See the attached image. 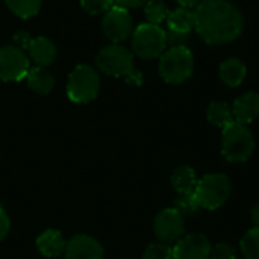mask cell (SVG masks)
<instances>
[{
	"label": "cell",
	"mask_w": 259,
	"mask_h": 259,
	"mask_svg": "<svg viewBox=\"0 0 259 259\" xmlns=\"http://www.w3.org/2000/svg\"><path fill=\"white\" fill-rule=\"evenodd\" d=\"M194 29L211 46L228 44L241 35L244 17L228 0H202L194 9Z\"/></svg>",
	"instance_id": "cell-1"
},
{
	"label": "cell",
	"mask_w": 259,
	"mask_h": 259,
	"mask_svg": "<svg viewBox=\"0 0 259 259\" xmlns=\"http://www.w3.org/2000/svg\"><path fill=\"white\" fill-rule=\"evenodd\" d=\"M194 71V55L188 46L170 47L161 55L159 74L167 83L179 85L191 77Z\"/></svg>",
	"instance_id": "cell-2"
},
{
	"label": "cell",
	"mask_w": 259,
	"mask_h": 259,
	"mask_svg": "<svg viewBox=\"0 0 259 259\" xmlns=\"http://www.w3.org/2000/svg\"><path fill=\"white\" fill-rule=\"evenodd\" d=\"M255 150V138L247 124L238 121L231 123L223 129L222 153L229 162H244Z\"/></svg>",
	"instance_id": "cell-3"
},
{
	"label": "cell",
	"mask_w": 259,
	"mask_h": 259,
	"mask_svg": "<svg viewBox=\"0 0 259 259\" xmlns=\"http://www.w3.org/2000/svg\"><path fill=\"white\" fill-rule=\"evenodd\" d=\"M232 191L231 181L223 173H212L203 176L196 187V197L200 208L214 211L226 203Z\"/></svg>",
	"instance_id": "cell-4"
},
{
	"label": "cell",
	"mask_w": 259,
	"mask_h": 259,
	"mask_svg": "<svg viewBox=\"0 0 259 259\" xmlns=\"http://www.w3.org/2000/svg\"><path fill=\"white\" fill-rule=\"evenodd\" d=\"M96 64L102 73L112 77L127 79L137 71L134 64V53L120 44H111L103 47L96 56Z\"/></svg>",
	"instance_id": "cell-5"
},
{
	"label": "cell",
	"mask_w": 259,
	"mask_h": 259,
	"mask_svg": "<svg viewBox=\"0 0 259 259\" xmlns=\"http://www.w3.org/2000/svg\"><path fill=\"white\" fill-rule=\"evenodd\" d=\"M167 47L165 30L158 24L143 23L132 33V52L143 59H153Z\"/></svg>",
	"instance_id": "cell-6"
},
{
	"label": "cell",
	"mask_w": 259,
	"mask_h": 259,
	"mask_svg": "<svg viewBox=\"0 0 259 259\" xmlns=\"http://www.w3.org/2000/svg\"><path fill=\"white\" fill-rule=\"evenodd\" d=\"M100 91V76L90 65H77L67 83V96L74 103H88L97 97Z\"/></svg>",
	"instance_id": "cell-7"
},
{
	"label": "cell",
	"mask_w": 259,
	"mask_h": 259,
	"mask_svg": "<svg viewBox=\"0 0 259 259\" xmlns=\"http://www.w3.org/2000/svg\"><path fill=\"white\" fill-rule=\"evenodd\" d=\"M29 58L17 46L0 47V80L20 82L29 71Z\"/></svg>",
	"instance_id": "cell-8"
},
{
	"label": "cell",
	"mask_w": 259,
	"mask_h": 259,
	"mask_svg": "<svg viewBox=\"0 0 259 259\" xmlns=\"http://www.w3.org/2000/svg\"><path fill=\"white\" fill-rule=\"evenodd\" d=\"M102 26H103L105 35L111 41H114V44H118L127 39L134 30V21H132L129 11L120 6H112L109 11L105 12Z\"/></svg>",
	"instance_id": "cell-9"
},
{
	"label": "cell",
	"mask_w": 259,
	"mask_h": 259,
	"mask_svg": "<svg viewBox=\"0 0 259 259\" xmlns=\"http://www.w3.org/2000/svg\"><path fill=\"white\" fill-rule=\"evenodd\" d=\"M153 231L161 243L165 244L175 243L181 240L184 235L185 231L184 215L175 208H167L155 217Z\"/></svg>",
	"instance_id": "cell-10"
},
{
	"label": "cell",
	"mask_w": 259,
	"mask_h": 259,
	"mask_svg": "<svg viewBox=\"0 0 259 259\" xmlns=\"http://www.w3.org/2000/svg\"><path fill=\"white\" fill-rule=\"evenodd\" d=\"M212 246L203 234H190L176 241L173 259H209Z\"/></svg>",
	"instance_id": "cell-11"
},
{
	"label": "cell",
	"mask_w": 259,
	"mask_h": 259,
	"mask_svg": "<svg viewBox=\"0 0 259 259\" xmlns=\"http://www.w3.org/2000/svg\"><path fill=\"white\" fill-rule=\"evenodd\" d=\"M64 253L67 259H103V247L91 235L79 234L65 243Z\"/></svg>",
	"instance_id": "cell-12"
},
{
	"label": "cell",
	"mask_w": 259,
	"mask_h": 259,
	"mask_svg": "<svg viewBox=\"0 0 259 259\" xmlns=\"http://www.w3.org/2000/svg\"><path fill=\"white\" fill-rule=\"evenodd\" d=\"M234 120L241 124H249L259 117V94L246 93L240 96L232 105Z\"/></svg>",
	"instance_id": "cell-13"
},
{
	"label": "cell",
	"mask_w": 259,
	"mask_h": 259,
	"mask_svg": "<svg viewBox=\"0 0 259 259\" xmlns=\"http://www.w3.org/2000/svg\"><path fill=\"white\" fill-rule=\"evenodd\" d=\"M29 56L30 59L39 65V67H47L56 59V46L46 36H38L32 38L29 47Z\"/></svg>",
	"instance_id": "cell-14"
},
{
	"label": "cell",
	"mask_w": 259,
	"mask_h": 259,
	"mask_svg": "<svg viewBox=\"0 0 259 259\" xmlns=\"http://www.w3.org/2000/svg\"><path fill=\"white\" fill-rule=\"evenodd\" d=\"M65 240L59 231L49 229L44 231L38 238H36V247L44 255L46 258H56L65 250Z\"/></svg>",
	"instance_id": "cell-15"
},
{
	"label": "cell",
	"mask_w": 259,
	"mask_h": 259,
	"mask_svg": "<svg viewBox=\"0 0 259 259\" xmlns=\"http://www.w3.org/2000/svg\"><path fill=\"white\" fill-rule=\"evenodd\" d=\"M167 30L182 35H190L194 29V11L188 8H176L167 17Z\"/></svg>",
	"instance_id": "cell-16"
},
{
	"label": "cell",
	"mask_w": 259,
	"mask_h": 259,
	"mask_svg": "<svg viewBox=\"0 0 259 259\" xmlns=\"http://www.w3.org/2000/svg\"><path fill=\"white\" fill-rule=\"evenodd\" d=\"M26 82L30 90H33L35 93H38L41 96L49 94L55 87L53 74L46 67H39V65L29 68V71L26 74Z\"/></svg>",
	"instance_id": "cell-17"
},
{
	"label": "cell",
	"mask_w": 259,
	"mask_h": 259,
	"mask_svg": "<svg viewBox=\"0 0 259 259\" xmlns=\"http://www.w3.org/2000/svg\"><path fill=\"white\" fill-rule=\"evenodd\" d=\"M246 74H247L246 65L237 58H229L220 65V79L225 85L231 88L240 87L244 82Z\"/></svg>",
	"instance_id": "cell-18"
},
{
	"label": "cell",
	"mask_w": 259,
	"mask_h": 259,
	"mask_svg": "<svg viewBox=\"0 0 259 259\" xmlns=\"http://www.w3.org/2000/svg\"><path fill=\"white\" fill-rule=\"evenodd\" d=\"M196 171L188 165L178 167L171 175V185L179 194H193L197 187Z\"/></svg>",
	"instance_id": "cell-19"
},
{
	"label": "cell",
	"mask_w": 259,
	"mask_h": 259,
	"mask_svg": "<svg viewBox=\"0 0 259 259\" xmlns=\"http://www.w3.org/2000/svg\"><path fill=\"white\" fill-rule=\"evenodd\" d=\"M206 117L211 124L222 127V129H225L226 126H229L231 123L235 121L234 115H232V108L225 102H212L208 106Z\"/></svg>",
	"instance_id": "cell-20"
},
{
	"label": "cell",
	"mask_w": 259,
	"mask_h": 259,
	"mask_svg": "<svg viewBox=\"0 0 259 259\" xmlns=\"http://www.w3.org/2000/svg\"><path fill=\"white\" fill-rule=\"evenodd\" d=\"M6 6L12 14L26 20L35 17L41 9V0H6Z\"/></svg>",
	"instance_id": "cell-21"
},
{
	"label": "cell",
	"mask_w": 259,
	"mask_h": 259,
	"mask_svg": "<svg viewBox=\"0 0 259 259\" xmlns=\"http://www.w3.org/2000/svg\"><path fill=\"white\" fill-rule=\"evenodd\" d=\"M168 14H170V9L162 0H149L144 5V15H146L147 23L150 24L159 26L162 21L167 20Z\"/></svg>",
	"instance_id": "cell-22"
},
{
	"label": "cell",
	"mask_w": 259,
	"mask_h": 259,
	"mask_svg": "<svg viewBox=\"0 0 259 259\" xmlns=\"http://www.w3.org/2000/svg\"><path fill=\"white\" fill-rule=\"evenodd\" d=\"M240 247L246 259H259V228H253L246 232Z\"/></svg>",
	"instance_id": "cell-23"
},
{
	"label": "cell",
	"mask_w": 259,
	"mask_h": 259,
	"mask_svg": "<svg viewBox=\"0 0 259 259\" xmlns=\"http://www.w3.org/2000/svg\"><path fill=\"white\" fill-rule=\"evenodd\" d=\"M175 209H178L184 217H191L199 212L200 205L196 197V194H179V197L175 200Z\"/></svg>",
	"instance_id": "cell-24"
},
{
	"label": "cell",
	"mask_w": 259,
	"mask_h": 259,
	"mask_svg": "<svg viewBox=\"0 0 259 259\" xmlns=\"http://www.w3.org/2000/svg\"><path fill=\"white\" fill-rule=\"evenodd\" d=\"M143 259H173V247L165 243L150 244L146 249Z\"/></svg>",
	"instance_id": "cell-25"
},
{
	"label": "cell",
	"mask_w": 259,
	"mask_h": 259,
	"mask_svg": "<svg viewBox=\"0 0 259 259\" xmlns=\"http://www.w3.org/2000/svg\"><path fill=\"white\" fill-rule=\"evenodd\" d=\"M80 5L91 15H97V14L106 12L112 6H115L114 0H80Z\"/></svg>",
	"instance_id": "cell-26"
},
{
	"label": "cell",
	"mask_w": 259,
	"mask_h": 259,
	"mask_svg": "<svg viewBox=\"0 0 259 259\" xmlns=\"http://www.w3.org/2000/svg\"><path fill=\"white\" fill-rule=\"evenodd\" d=\"M209 259H237L235 249L228 243H219L212 247L211 258Z\"/></svg>",
	"instance_id": "cell-27"
},
{
	"label": "cell",
	"mask_w": 259,
	"mask_h": 259,
	"mask_svg": "<svg viewBox=\"0 0 259 259\" xmlns=\"http://www.w3.org/2000/svg\"><path fill=\"white\" fill-rule=\"evenodd\" d=\"M9 228H11V222H9V217L6 214V211L0 206V241H3L9 232Z\"/></svg>",
	"instance_id": "cell-28"
},
{
	"label": "cell",
	"mask_w": 259,
	"mask_h": 259,
	"mask_svg": "<svg viewBox=\"0 0 259 259\" xmlns=\"http://www.w3.org/2000/svg\"><path fill=\"white\" fill-rule=\"evenodd\" d=\"M147 2L149 0H114V5L124 8V9H137V8L144 6Z\"/></svg>",
	"instance_id": "cell-29"
},
{
	"label": "cell",
	"mask_w": 259,
	"mask_h": 259,
	"mask_svg": "<svg viewBox=\"0 0 259 259\" xmlns=\"http://www.w3.org/2000/svg\"><path fill=\"white\" fill-rule=\"evenodd\" d=\"M14 41L18 44V49L23 50V49H27V47H29L32 38H29V35H27L26 32H18V33L14 36Z\"/></svg>",
	"instance_id": "cell-30"
},
{
	"label": "cell",
	"mask_w": 259,
	"mask_h": 259,
	"mask_svg": "<svg viewBox=\"0 0 259 259\" xmlns=\"http://www.w3.org/2000/svg\"><path fill=\"white\" fill-rule=\"evenodd\" d=\"M200 2H202V0H178V3H179L182 8H188V9L196 8Z\"/></svg>",
	"instance_id": "cell-31"
},
{
	"label": "cell",
	"mask_w": 259,
	"mask_h": 259,
	"mask_svg": "<svg viewBox=\"0 0 259 259\" xmlns=\"http://www.w3.org/2000/svg\"><path fill=\"white\" fill-rule=\"evenodd\" d=\"M252 222H253L255 228H259V203L252 209Z\"/></svg>",
	"instance_id": "cell-32"
}]
</instances>
